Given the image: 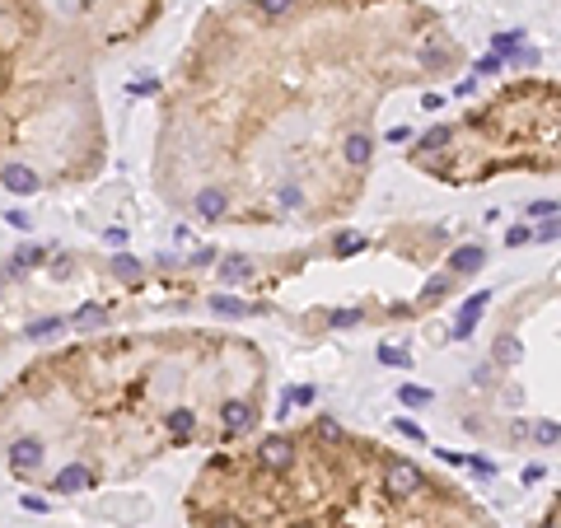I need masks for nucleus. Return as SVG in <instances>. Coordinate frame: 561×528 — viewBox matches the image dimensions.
Returning a JSON list of instances; mask_svg holds the SVG:
<instances>
[{
    "label": "nucleus",
    "instance_id": "1",
    "mask_svg": "<svg viewBox=\"0 0 561 528\" xmlns=\"http://www.w3.org/2000/svg\"><path fill=\"white\" fill-rule=\"evenodd\" d=\"M459 66V38L421 0H224L159 94V202L211 229L347 220L379 108Z\"/></svg>",
    "mask_w": 561,
    "mask_h": 528
},
{
    "label": "nucleus",
    "instance_id": "2",
    "mask_svg": "<svg viewBox=\"0 0 561 528\" xmlns=\"http://www.w3.org/2000/svg\"><path fill=\"white\" fill-rule=\"evenodd\" d=\"M267 356L239 332L164 327L80 337L28 360L0 393V453L19 486L85 495L164 453L253 439Z\"/></svg>",
    "mask_w": 561,
    "mask_h": 528
},
{
    "label": "nucleus",
    "instance_id": "3",
    "mask_svg": "<svg viewBox=\"0 0 561 528\" xmlns=\"http://www.w3.org/2000/svg\"><path fill=\"white\" fill-rule=\"evenodd\" d=\"M187 528H501L454 477L332 416L206 453Z\"/></svg>",
    "mask_w": 561,
    "mask_h": 528
},
{
    "label": "nucleus",
    "instance_id": "4",
    "mask_svg": "<svg viewBox=\"0 0 561 528\" xmlns=\"http://www.w3.org/2000/svg\"><path fill=\"white\" fill-rule=\"evenodd\" d=\"M407 159L449 187H477L501 173H561V79H505L463 117L421 131Z\"/></svg>",
    "mask_w": 561,
    "mask_h": 528
},
{
    "label": "nucleus",
    "instance_id": "5",
    "mask_svg": "<svg viewBox=\"0 0 561 528\" xmlns=\"http://www.w3.org/2000/svg\"><path fill=\"white\" fill-rule=\"evenodd\" d=\"M538 528H561V491L548 500V510H543V519H538Z\"/></svg>",
    "mask_w": 561,
    "mask_h": 528
},
{
    "label": "nucleus",
    "instance_id": "6",
    "mask_svg": "<svg viewBox=\"0 0 561 528\" xmlns=\"http://www.w3.org/2000/svg\"><path fill=\"white\" fill-rule=\"evenodd\" d=\"M477 262H482V248H468V253L454 258V271H477Z\"/></svg>",
    "mask_w": 561,
    "mask_h": 528
}]
</instances>
